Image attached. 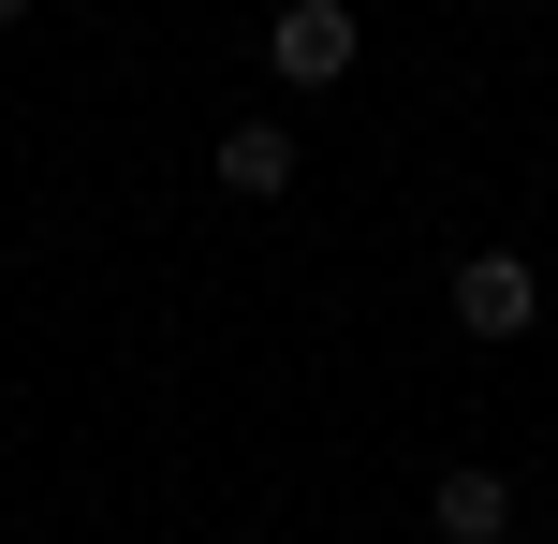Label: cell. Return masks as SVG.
<instances>
[{
    "label": "cell",
    "instance_id": "1",
    "mask_svg": "<svg viewBox=\"0 0 558 544\" xmlns=\"http://www.w3.org/2000/svg\"><path fill=\"white\" fill-rule=\"evenodd\" d=\"M265 74H279V88H353V0H279Z\"/></svg>",
    "mask_w": 558,
    "mask_h": 544
},
{
    "label": "cell",
    "instance_id": "2",
    "mask_svg": "<svg viewBox=\"0 0 558 544\" xmlns=\"http://www.w3.org/2000/svg\"><path fill=\"white\" fill-rule=\"evenodd\" d=\"M530 310H544L530 251H471L456 265V324H471V339H530Z\"/></svg>",
    "mask_w": 558,
    "mask_h": 544
},
{
    "label": "cell",
    "instance_id": "3",
    "mask_svg": "<svg viewBox=\"0 0 558 544\" xmlns=\"http://www.w3.org/2000/svg\"><path fill=\"white\" fill-rule=\"evenodd\" d=\"M426 530H441V544H500V530H514V486H500L485 457H456L441 486H426Z\"/></svg>",
    "mask_w": 558,
    "mask_h": 544
},
{
    "label": "cell",
    "instance_id": "4",
    "mask_svg": "<svg viewBox=\"0 0 558 544\" xmlns=\"http://www.w3.org/2000/svg\"><path fill=\"white\" fill-rule=\"evenodd\" d=\"M294 162H308V147L279 133V118H235V133H221V192H235V206H279V192H294Z\"/></svg>",
    "mask_w": 558,
    "mask_h": 544
},
{
    "label": "cell",
    "instance_id": "5",
    "mask_svg": "<svg viewBox=\"0 0 558 544\" xmlns=\"http://www.w3.org/2000/svg\"><path fill=\"white\" fill-rule=\"evenodd\" d=\"M15 15H29V0H0V29H15Z\"/></svg>",
    "mask_w": 558,
    "mask_h": 544
}]
</instances>
